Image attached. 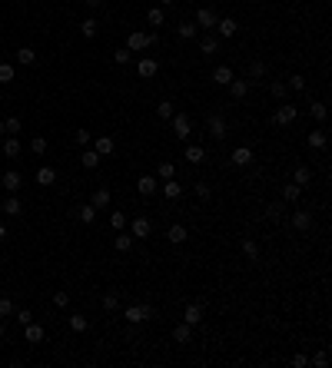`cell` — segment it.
<instances>
[{
	"label": "cell",
	"instance_id": "obj_25",
	"mask_svg": "<svg viewBox=\"0 0 332 368\" xmlns=\"http://www.w3.org/2000/svg\"><path fill=\"white\" fill-rule=\"evenodd\" d=\"M249 162H252L249 146H236V150H232V166H249Z\"/></svg>",
	"mask_w": 332,
	"mask_h": 368
},
{
	"label": "cell",
	"instance_id": "obj_60",
	"mask_svg": "<svg viewBox=\"0 0 332 368\" xmlns=\"http://www.w3.org/2000/svg\"><path fill=\"white\" fill-rule=\"evenodd\" d=\"M100 4H103V0H87V7H90V10H100Z\"/></svg>",
	"mask_w": 332,
	"mask_h": 368
},
{
	"label": "cell",
	"instance_id": "obj_47",
	"mask_svg": "<svg viewBox=\"0 0 332 368\" xmlns=\"http://www.w3.org/2000/svg\"><path fill=\"white\" fill-rule=\"evenodd\" d=\"M130 50H126V47H120V50H113V63H120V67H126V63H130Z\"/></svg>",
	"mask_w": 332,
	"mask_h": 368
},
{
	"label": "cell",
	"instance_id": "obj_26",
	"mask_svg": "<svg viewBox=\"0 0 332 368\" xmlns=\"http://www.w3.org/2000/svg\"><path fill=\"white\" fill-rule=\"evenodd\" d=\"M216 50H220V37H213V33H206V37L200 40V53H203V56H213Z\"/></svg>",
	"mask_w": 332,
	"mask_h": 368
},
{
	"label": "cell",
	"instance_id": "obj_24",
	"mask_svg": "<svg viewBox=\"0 0 332 368\" xmlns=\"http://www.w3.org/2000/svg\"><path fill=\"white\" fill-rule=\"evenodd\" d=\"M173 338H176V342H180V345H189V342H193V325L180 322V325H176V329H173Z\"/></svg>",
	"mask_w": 332,
	"mask_h": 368
},
{
	"label": "cell",
	"instance_id": "obj_15",
	"mask_svg": "<svg viewBox=\"0 0 332 368\" xmlns=\"http://www.w3.org/2000/svg\"><path fill=\"white\" fill-rule=\"evenodd\" d=\"M44 335H47V332H44V325H37V322H27V325H24V338H27L30 345L44 342Z\"/></svg>",
	"mask_w": 332,
	"mask_h": 368
},
{
	"label": "cell",
	"instance_id": "obj_8",
	"mask_svg": "<svg viewBox=\"0 0 332 368\" xmlns=\"http://www.w3.org/2000/svg\"><path fill=\"white\" fill-rule=\"evenodd\" d=\"M0 182H4V189H7L10 196H17V193H20V186H24V176H20L17 169H7V173L0 176Z\"/></svg>",
	"mask_w": 332,
	"mask_h": 368
},
{
	"label": "cell",
	"instance_id": "obj_2",
	"mask_svg": "<svg viewBox=\"0 0 332 368\" xmlns=\"http://www.w3.org/2000/svg\"><path fill=\"white\" fill-rule=\"evenodd\" d=\"M296 119H299V110H296L292 103H286V100H282L276 106V113H272V123H276V126H292Z\"/></svg>",
	"mask_w": 332,
	"mask_h": 368
},
{
	"label": "cell",
	"instance_id": "obj_6",
	"mask_svg": "<svg viewBox=\"0 0 332 368\" xmlns=\"http://www.w3.org/2000/svg\"><path fill=\"white\" fill-rule=\"evenodd\" d=\"M130 232H133V239H150V236H153V222H150L146 216H136V219L130 222Z\"/></svg>",
	"mask_w": 332,
	"mask_h": 368
},
{
	"label": "cell",
	"instance_id": "obj_61",
	"mask_svg": "<svg viewBox=\"0 0 332 368\" xmlns=\"http://www.w3.org/2000/svg\"><path fill=\"white\" fill-rule=\"evenodd\" d=\"M4 239H7V226H0V242H4Z\"/></svg>",
	"mask_w": 332,
	"mask_h": 368
},
{
	"label": "cell",
	"instance_id": "obj_39",
	"mask_svg": "<svg viewBox=\"0 0 332 368\" xmlns=\"http://www.w3.org/2000/svg\"><path fill=\"white\" fill-rule=\"evenodd\" d=\"M70 329H73V332H87L90 329V318L87 315H70Z\"/></svg>",
	"mask_w": 332,
	"mask_h": 368
},
{
	"label": "cell",
	"instance_id": "obj_53",
	"mask_svg": "<svg viewBox=\"0 0 332 368\" xmlns=\"http://www.w3.org/2000/svg\"><path fill=\"white\" fill-rule=\"evenodd\" d=\"M116 305H120V299H116L113 292H107V295H103V309H107V312H116Z\"/></svg>",
	"mask_w": 332,
	"mask_h": 368
},
{
	"label": "cell",
	"instance_id": "obj_12",
	"mask_svg": "<svg viewBox=\"0 0 332 368\" xmlns=\"http://www.w3.org/2000/svg\"><path fill=\"white\" fill-rule=\"evenodd\" d=\"M292 182H296V186H302V189H309V182H313V169H309L306 162H299V166L292 169Z\"/></svg>",
	"mask_w": 332,
	"mask_h": 368
},
{
	"label": "cell",
	"instance_id": "obj_11",
	"mask_svg": "<svg viewBox=\"0 0 332 368\" xmlns=\"http://www.w3.org/2000/svg\"><path fill=\"white\" fill-rule=\"evenodd\" d=\"M226 90H229L232 100H246V96H249V80H236V76H232Z\"/></svg>",
	"mask_w": 332,
	"mask_h": 368
},
{
	"label": "cell",
	"instance_id": "obj_36",
	"mask_svg": "<svg viewBox=\"0 0 332 368\" xmlns=\"http://www.w3.org/2000/svg\"><path fill=\"white\" fill-rule=\"evenodd\" d=\"M33 60H37V50H30V47H20V50H17V63H24V67H30Z\"/></svg>",
	"mask_w": 332,
	"mask_h": 368
},
{
	"label": "cell",
	"instance_id": "obj_58",
	"mask_svg": "<svg viewBox=\"0 0 332 368\" xmlns=\"http://www.w3.org/2000/svg\"><path fill=\"white\" fill-rule=\"evenodd\" d=\"M17 322H20V325L33 322V312H30V309H20V312H17Z\"/></svg>",
	"mask_w": 332,
	"mask_h": 368
},
{
	"label": "cell",
	"instance_id": "obj_21",
	"mask_svg": "<svg viewBox=\"0 0 332 368\" xmlns=\"http://www.w3.org/2000/svg\"><path fill=\"white\" fill-rule=\"evenodd\" d=\"M186 236H189L186 226H180V222H173V226L166 229V239H169L173 246H183V242H186Z\"/></svg>",
	"mask_w": 332,
	"mask_h": 368
},
{
	"label": "cell",
	"instance_id": "obj_28",
	"mask_svg": "<svg viewBox=\"0 0 332 368\" xmlns=\"http://www.w3.org/2000/svg\"><path fill=\"white\" fill-rule=\"evenodd\" d=\"M73 216L80 219V222H87V226H90V222L96 219V206H90V202H83V206H76V209H73Z\"/></svg>",
	"mask_w": 332,
	"mask_h": 368
},
{
	"label": "cell",
	"instance_id": "obj_14",
	"mask_svg": "<svg viewBox=\"0 0 332 368\" xmlns=\"http://www.w3.org/2000/svg\"><path fill=\"white\" fill-rule=\"evenodd\" d=\"M213 30H216V37H223V40H229V37H232V33H236V30H239V27H236V20H232V17H223V20H216V27H213Z\"/></svg>",
	"mask_w": 332,
	"mask_h": 368
},
{
	"label": "cell",
	"instance_id": "obj_19",
	"mask_svg": "<svg viewBox=\"0 0 332 368\" xmlns=\"http://www.w3.org/2000/svg\"><path fill=\"white\" fill-rule=\"evenodd\" d=\"M183 322H186V325H200L203 322V305H200V302H193V305L183 309Z\"/></svg>",
	"mask_w": 332,
	"mask_h": 368
},
{
	"label": "cell",
	"instance_id": "obj_3",
	"mask_svg": "<svg viewBox=\"0 0 332 368\" xmlns=\"http://www.w3.org/2000/svg\"><path fill=\"white\" fill-rule=\"evenodd\" d=\"M173 133H176V139L180 143H186L189 139V133H193V119H189V113H173Z\"/></svg>",
	"mask_w": 332,
	"mask_h": 368
},
{
	"label": "cell",
	"instance_id": "obj_10",
	"mask_svg": "<svg viewBox=\"0 0 332 368\" xmlns=\"http://www.w3.org/2000/svg\"><path fill=\"white\" fill-rule=\"evenodd\" d=\"M183 159H186V162H193V166H200V162L206 159V146H200V143H189L186 150H183Z\"/></svg>",
	"mask_w": 332,
	"mask_h": 368
},
{
	"label": "cell",
	"instance_id": "obj_56",
	"mask_svg": "<svg viewBox=\"0 0 332 368\" xmlns=\"http://www.w3.org/2000/svg\"><path fill=\"white\" fill-rule=\"evenodd\" d=\"M76 143H80V146H90V143H93L90 130H76Z\"/></svg>",
	"mask_w": 332,
	"mask_h": 368
},
{
	"label": "cell",
	"instance_id": "obj_55",
	"mask_svg": "<svg viewBox=\"0 0 332 368\" xmlns=\"http://www.w3.org/2000/svg\"><path fill=\"white\" fill-rule=\"evenodd\" d=\"M289 90H306V76H289Z\"/></svg>",
	"mask_w": 332,
	"mask_h": 368
},
{
	"label": "cell",
	"instance_id": "obj_43",
	"mask_svg": "<svg viewBox=\"0 0 332 368\" xmlns=\"http://www.w3.org/2000/svg\"><path fill=\"white\" fill-rule=\"evenodd\" d=\"M269 93L282 103V100H286V83H282V80H272V83H269Z\"/></svg>",
	"mask_w": 332,
	"mask_h": 368
},
{
	"label": "cell",
	"instance_id": "obj_9",
	"mask_svg": "<svg viewBox=\"0 0 332 368\" xmlns=\"http://www.w3.org/2000/svg\"><path fill=\"white\" fill-rule=\"evenodd\" d=\"M206 126H209V136H213V139H226V133H229V123H226L220 113H213Z\"/></svg>",
	"mask_w": 332,
	"mask_h": 368
},
{
	"label": "cell",
	"instance_id": "obj_48",
	"mask_svg": "<svg viewBox=\"0 0 332 368\" xmlns=\"http://www.w3.org/2000/svg\"><path fill=\"white\" fill-rule=\"evenodd\" d=\"M282 212H286V202H272V206H266V216L269 219H282Z\"/></svg>",
	"mask_w": 332,
	"mask_h": 368
},
{
	"label": "cell",
	"instance_id": "obj_44",
	"mask_svg": "<svg viewBox=\"0 0 332 368\" xmlns=\"http://www.w3.org/2000/svg\"><path fill=\"white\" fill-rule=\"evenodd\" d=\"M309 365H316V368H326V365H329V352H326V349H319L313 358H309Z\"/></svg>",
	"mask_w": 332,
	"mask_h": 368
},
{
	"label": "cell",
	"instance_id": "obj_23",
	"mask_svg": "<svg viewBox=\"0 0 332 368\" xmlns=\"http://www.w3.org/2000/svg\"><path fill=\"white\" fill-rule=\"evenodd\" d=\"M229 80H232V67L220 63V67L213 70V83H216V87H229Z\"/></svg>",
	"mask_w": 332,
	"mask_h": 368
},
{
	"label": "cell",
	"instance_id": "obj_17",
	"mask_svg": "<svg viewBox=\"0 0 332 368\" xmlns=\"http://www.w3.org/2000/svg\"><path fill=\"white\" fill-rule=\"evenodd\" d=\"M292 229H299V232L313 229V212H309V209H299V212H292Z\"/></svg>",
	"mask_w": 332,
	"mask_h": 368
},
{
	"label": "cell",
	"instance_id": "obj_5",
	"mask_svg": "<svg viewBox=\"0 0 332 368\" xmlns=\"http://www.w3.org/2000/svg\"><path fill=\"white\" fill-rule=\"evenodd\" d=\"M216 20H220V17H216V10H209V7H200V10H196V17H193V24L196 27H200V30H213V27H216Z\"/></svg>",
	"mask_w": 332,
	"mask_h": 368
},
{
	"label": "cell",
	"instance_id": "obj_34",
	"mask_svg": "<svg viewBox=\"0 0 332 368\" xmlns=\"http://www.w3.org/2000/svg\"><path fill=\"white\" fill-rule=\"evenodd\" d=\"M146 20H150V27H163V20H166L163 7H150V10H146Z\"/></svg>",
	"mask_w": 332,
	"mask_h": 368
},
{
	"label": "cell",
	"instance_id": "obj_38",
	"mask_svg": "<svg viewBox=\"0 0 332 368\" xmlns=\"http://www.w3.org/2000/svg\"><path fill=\"white\" fill-rule=\"evenodd\" d=\"M173 113H176V106L169 103V100H163V103H157V116H160V119H173Z\"/></svg>",
	"mask_w": 332,
	"mask_h": 368
},
{
	"label": "cell",
	"instance_id": "obj_31",
	"mask_svg": "<svg viewBox=\"0 0 332 368\" xmlns=\"http://www.w3.org/2000/svg\"><path fill=\"white\" fill-rule=\"evenodd\" d=\"M176 33H180V37H183V40H193V37H196V33H200V27H196V24H193V20H183V24H180V27H176Z\"/></svg>",
	"mask_w": 332,
	"mask_h": 368
},
{
	"label": "cell",
	"instance_id": "obj_29",
	"mask_svg": "<svg viewBox=\"0 0 332 368\" xmlns=\"http://www.w3.org/2000/svg\"><path fill=\"white\" fill-rule=\"evenodd\" d=\"M113 246H116L120 252H130V249H133V232L120 229V232H116V239H113Z\"/></svg>",
	"mask_w": 332,
	"mask_h": 368
},
{
	"label": "cell",
	"instance_id": "obj_40",
	"mask_svg": "<svg viewBox=\"0 0 332 368\" xmlns=\"http://www.w3.org/2000/svg\"><path fill=\"white\" fill-rule=\"evenodd\" d=\"M243 252L252 259V262H256V259H259V246H256V239H243Z\"/></svg>",
	"mask_w": 332,
	"mask_h": 368
},
{
	"label": "cell",
	"instance_id": "obj_57",
	"mask_svg": "<svg viewBox=\"0 0 332 368\" xmlns=\"http://www.w3.org/2000/svg\"><path fill=\"white\" fill-rule=\"evenodd\" d=\"M10 312H13V302L7 295H0V315H10Z\"/></svg>",
	"mask_w": 332,
	"mask_h": 368
},
{
	"label": "cell",
	"instance_id": "obj_54",
	"mask_svg": "<svg viewBox=\"0 0 332 368\" xmlns=\"http://www.w3.org/2000/svg\"><path fill=\"white\" fill-rule=\"evenodd\" d=\"M53 305H56V309H67V305H70V295H67V292H53Z\"/></svg>",
	"mask_w": 332,
	"mask_h": 368
},
{
	"label": "cell",
	"instance_id": "obj_16",
	"mask_svg": "<svg viewBox=\"0 0 332 368\" xmlns=\"http://www.w3.org/2000/svg\"><path fill=\"white\" fill-rule=\"evenodd\" d=\"M306 143H309V150H326V146H329L326 130H322V126H319V130H313V133L306 136Z\"/></svg>",
	"mask_w": 332,
	"mask_h": 368
},
{
	"label": "cell",
	"instance_id": "obj_35",
	"mask_svg": "<svg viewBox=\"0 0 332 368\" xmlns=\"http://www.w3.org/2000/svg\"><path fill=\"white\" fill-rule=\"evenodd\" d=\"M80 162H83L87 169H96V166H100V153H96V150H83Z\"/></svg>",
	"mask_w": 332,
	"mask_h": 368
},
{
	"label": "cell",
	"instance_id": "obj_52",
	"mask_svg": "<svg viewBox=\"0 0 332 368\" xmlns=\"http://www.w3.org/2000/svg\"><path fill=\"white\" fill-rule=\"evenodd\" d=\"M4 133H20V116H10V119H4Z\"/></svg>",
	"mask_w": 332,
	"mask_h": 368
},
{
	"label": "cell",
	"instance_id": "obj_30",
	"mask_svg": "<svg viewBox=\"0 0 332 368\" xmlns=\"http://www.w3.org/2000/svg\"><path fill=\"white\" fill-rule=\"evenodd\" d=\"M4 156H7V159H17V156H20V139H17V136H7V139H4Z\"/></svg>",
	"mask_w": 332,
	"mask_h": 368
},
{
	"label": "cell",
	"instance_id": "obj_59",
	"mask_svg": "<svg viewBox=\"0 0 332 368\" xmlns=\"http://www.w3.org/2000/svg\"><path fill=\"white\" fill-rule=\"evenodd\" d=\"M306 365H309L306 355H292V368H306Z\"/></svg>",
	"mask_w": 332,
	"mask_h": 368
},
{
	"label": "cell",
	"instance_id": "obj_50",
	"mask_svg": "<svg viewBox=\"0 0 332 368\" xmlns=\"http://www.w3.org/2000/svg\"><path fill=\"white\" fill-rule=\"evenodd\" d=\"M13 76H17V73H13L10 63H0V83H13Z\"/></svg>",
	"mask_w": 332,
	"mask_h": 368
},
{
	"label": "cell",
	"instance_id": "obj_51",
	"mask_svg": "<svg viewBox=\"0 0 332 368\" xmlns=\"http://www.w3.org/2000/svg\"><path fill=\"white\" fill-rule=\"evenodd\" d=\"M110 226H113V229H126V212H113V216H110Z\"/></svg>",
	"mask_w": 332,
	"mask_h": 368
},
{
	"label": "cell",
	"instance_id": "obj_63",
	"mask_svg": "<svg viewBox=\"0 0 332 368\" xmlns=\"http://www.w3.org/2000/svg\"><path fill=\"white\" fill-rule=\"evenodd\" d=\"M0 338H4V322H0Z\"/></svg>",
	"mask_w": 332,
	"mask_h": 368
},
{
	"label": "cell",
	"instance_id": "obj_18",
	"mask_svg": "<svg viewBox=\"0 0 332 368\" xmlns=\"http://www.w3.org/2000/svg\"><path fill=\"white\" fill-rule=\"evenodd\" d=\"M110 199H113L110 189H107V186H100V189H93V196H90V206H96V212H100V209H107V206H110Z\"/></svg>",
	"mask_w": 332,
	"mask_h": 368
},
{
	"label": "cell",
	"instance_id": "obj_4",
	"mask_svg": "<svg viewBox=\"0 0 332 368\" xmlns=\"http://www.w3.org/2000/svg\"><path fill=\"white\" fill-rule=\"evenodd\" d=\"M146 318H157L153 305H146V302H140V305H130V309H126V322H130V325H140V322H146Z\"/></svg>",
	"mask_w": 332,
	"mask_h": 368
},
{
	"label": "cell",
	"instance_id": "obj_49",
	"mask_svg": "<svg viewBox=\"0 0 332 368\" xmlns=\"http://www.w3.org/2000/svg\"><path fill=\"white\" fill-rule=\"evenodd\" d=\"M309 113H313L319 123H326V116H329V113H326V103H313V106H309Z\"/></svg>",
	"mask_w": 332,
	"mask_h": 368
},
{
	"label": "cell",
	"instance_id": "obj_46",
	"mask_svg": "<svg viewBox=\"0 0 332 368\" xmlns=\"http://www.w3.org/2000/svg\"><path fill=\"white\" fill-rule=\"evenodd\" d=\"M173 173H176L173 162H160V166H157V176H160V179H173Z\"/></svg>",
	"mask_w": 332,
	"mask_h": 368
},
{
	"label": "cell",
	"instance_id": "obj_33",
	"mask_svg": "<svg viewBox=\"0 0 332 368\" xmlns=\"http://www.w3.org/2000/svg\"><path fill=\"white\" fill-rule=\"evenodd\" d=\"M0 209H4L7 216H20V212H24V206H20V199H17V196H7Z\"/></svg>",
	"mask_w": 332,
	"mask_h": 368
},
{
	"label": "cell",
	"instance_id": "obj_22",
	"mask_svg": "<svg viewBox=\"0 0 332 368\" xmlns=\"http://www.w3.org/2000/svg\"><path fill=\"white\" fill-rule=\"evenodd\" d=\"M93 150L100 153V156H110V153L116 150V143H113V136H107V133H103V136H96V139H93Z\"/></svg>",
	"mask_w": 332,
	"mask_h": 368
},
{
	"label": "cell",
	"instance_id": "obj_64",
	"mask_svg": "<svg viewBox=\"0 0 332 368\" xmlns=\"http://www.w3.org/2000/svg\"><path fill=\"white\" fill-rule=\"evenodd\" d=\"M0 133H4V119H0Z\"/></svg>",
	"mask_w": 332,
	"mask_h": 368
},
{
	"label": "cell",
	"instance_id": "obj_62",
	"mask_svg": "<svg viewBox=\"0 0 332 368\" xmlns=\"http://www.w3.org/2000/svg\"><path fill=\"white\" fill-rule=\"evenodd\" d=\"M160 4H163V7H173V4H176V0H160Z\"/></svg>",
	"mask_w": 332,
	"mask_h": 368
},
{
	"label": "cell",
	"instance_id": "obj_42",
	"mask_svg": "<svg viewBox=\"0 0 332 368\" xmlns=\"http://www.w3.org/2000/svg\"><path fill=\"white\" fill-rule=\"evenodd\" d=\"M259 76H266V63L263 60H252L249 63V80H259Z\"/></svg>",
	"mask_w": 332,
	"mask_h": 368
},
{
	"label": "cell",
	"instance_id": "obj_27",
	"mask_svg": "<svg viewBox=\"0 0 332 368\" xmlns=\"http://www.w3.org/2000/svg\"><path fill=\"white\" fill-rule=\"evenodd\" d=\"M56 182V169L53 166H40L37 169V186H53Z\"/></svg>",
	"mask_w": 332,
	"mask_h": 368
},
{
	"label": "cell",
	"instance_id": "obj_32",
	"mask_svg": "<svg viewBox=\"0 0 332 368\" xmlns=\"http://www.w3.org/2000/svg\"><path fill=\"white\" fill-rule=\"evenodd\" d=\"M299 196H302V186H296V182L282 186V202H299Z\"/></svg>",
	"mask_w": 332,
	"mask_h": 368
},
{
	"label": "cell",
	"instance_id": "obj_41",
	"mask_svg": "<svg viewBox=\"0 0 332 368\" xmlns=\"http://www.w3.org/2000/svg\"><path fill=\"white\" fill-rule=\"evenodd\" d=\"M30 150H33V156H44V153H47V136H33L30 139Z\"/></svg>",
	"mask_w": 332,
	"mask_h": 368
},
{
	"label": "cell",
	"instance_id": "obj_7",
	"mask_svg": "<svg viewBox=\"0 0 332 368\" xmlns=\"http://www.w3.org/2000/svg\"><path fill=\"white\" fill-rule=\"evenodd\" d=\"M136 73H140V80H153V76L160 73V63H157V56H143V60L136 63Z\"/></svg>",
	"mask_w": 332,
	"mask_h": 368
},
{
	"label": "cell",
	"instance_id": "obj_1",
	"mask_svg": "<svg viewBox=\"0 0 332 368\" xmlns=\"http://www.w3.org/2000/svg\"><path fill=\"white\" fill-rule=\"evenodd\" d=\"M160 44V33L153 30V33H143V30H133L130 37H126V50L130 53H140V50H150V47H157Z\"/></svg>",
	"mask_w": 332,
	"mask_h": 368
},
{
	"label": "cell",
	"instance_id": "obj_37",
	"mask_svg": "<svg viewBox=\"0 0 332 368\" xmlns=\"http://www.w3.org/2000/svg\"><path fill=\"white\" fill-rule=\"evenodd\" d=\"M96 30H100V24H96L93 17H87V20L80 24V33H83V37H96Z\"/></svg>",
	"mask_w": 332,
	"mask_h": 368
},
{
	"label": "cell",
	"instance_id": "obj_45",
	"mask_svg": "<svg viewBox=\"0 0 332 368\" xmlns=\"http://www.w3.org/2000/svg\"><path fill=\"white\" fill-rule=\"evenodd\" d=\"M193 193H196V199H209V196H213V186H209V182H196Z\"/></svg>",
	"mask_w": 332,
	"mask_h": 368
},
{
	"label": "cell",
	"instance_id": "obj_13",
	"mask_svg": "<svg viewBox=\"0 0 332 368\" xmlns=\"http://www.w3.org/2000/svg\"><path fill=\"white\" fill-rule=\"evenodd\" d=\"M157 189H160L157 176H150V173H146V176H140V179H136V193H140V196H153Z\"/></svg>",
	"mask_w": 332,
	"mask_h": 368
},
{
	"label": "cell",
	"instance_id": "obj_20",
	"mask_svg": "<svg viewBox=\"0 0 332 368\" xmlns=\"http://www.w3.org/2000/svg\"><path fill=\"white\" fill-rule=\"evenodd\" d=\"M160 193H163L169 202H176V199L183 196V186H180L176 179H163V186H160Z\"/></svg>",
	"mask_w": 332,
	"mask_h": 368
}]
</instances>
